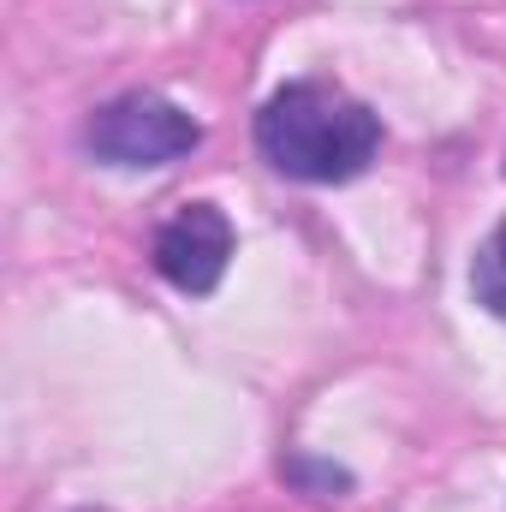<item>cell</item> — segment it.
<instances>
[{
  "mask_svg": "<svg viewBox=\"0 0 506 512\" xmlns=\"http://www.w3.org/2000/svg\"><path fill=\"white\" fill-rule=\"evenodd\" d=\"M256 149L280 179L298 185H346L358 179L381 149V120L346 96L340 84L298 78L274 90L256 114Z\"/></svg>",
  "mask_w": 506,
  "mask_h": 512,
  "instance_id": "obj_1",
  "label": "cell"
},
{
  "mask_svg": "<svg viewBox=\"0 0 506 512\" xmlns=\"http://www.w3.org/2000/svg\"><path fill=\"white\" fill-rule=\"evenodd\" d=\"M197 143H203V126L179 102H167L155 90L114 96V102H102L84 120V149L102 167H126V173H137V167H173Z\"/></svg>",
  "mask_w": 506,
  "mask_h": 512,
  "instance_id": "obj_2",
  "label": "cell"
},
{
  "mask_svg": "<svg viewBox=\"0 0 506 512\" xmlns=\"http://www.w3.org/2000/svg\"><path fill=\"white\" fill-rule=\"evenodd\" d=\"M233 262V221L215 203H185L155 233V274L179 286L185 298H209Z\"/></svg>",
  "mask_w": 506,
  "mask_h": 512,
  "instance_id": "obj_3",
  "label": "cell"
},
{
  "mask_svg": "<svg viewBox=\"0 0 506 512\" xmlns=\"http://www.w3.org/2000/svg\"><path fill=\"white\" fill-rule=\"evenodd\" d=\"M471 292H477V304L489 316L506 322V221L495 227V239L477 251V262H471Z\"/></svg>",
  "mask_w": 506,
  "mask_h": 512,
  "instance_id": "obj_4",
  "label": "cell"
},
{
  "mask_svg": "<svg viewBox=\"0 0 506 512\" xmlns=\"http://www.w3.org/2000/svg\"><path fill=\"white\" fill-rule=\"evenodd\" d=\"M280 477H292L304 495H346V489H352V471L322 465V459H286V465H280Z\"/></svg>",
  "mask_w": 506,
  "mask_h": 512,
  "instance_id": "obj_5",
  "label": "cell"
}]
</instances>
